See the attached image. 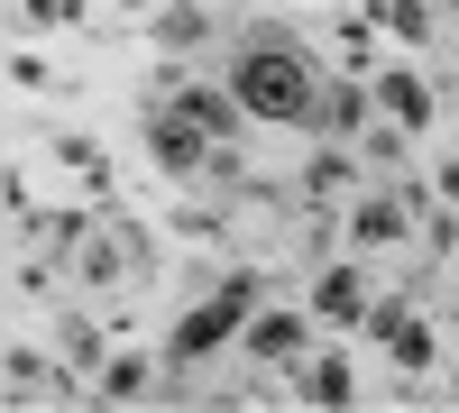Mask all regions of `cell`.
<instances>
[{
  "instance_id": "cb8c5ba5",
  "label": "cell",
  "mask_w": 459,
  "mask_h": 413,
  "mask_svg": "<svg viewBox=\"0 0 459 413\" xmlns=\"http://www.w3.org/2000/svg\"><path fill=\"white\" fill-rule=\"evenodd\" d=\"M441 267H450V276H459V248H450V257H441Z\"/></svg>"
},
{
  "instance_id": "ffe728a7",
  "label": "cell",
  "mask_w": 459,
  "mask_h": 413,
  "mask_svg": "<svg viewBox=\"0 0 459 413\" xmlns=\"http://www.w3.org/2000/svg\"><path fill=\"white\" fill-rule=\"evenodd\" d=\"M10 10H19L28 28H74V19H83V10H74V0H10Z\"/></svg>"
},
{
  "instance_id": "9c48e42d",
  "label": "cell",
  "mask_w": 459,
  "mask_h": 413,
  "mask_svg": "<svg viewBox=\"0 0 459 413\" xmlns=\"http://www.w3.org/2000/svg\"><path fill=\"white\" fill-rule=\"evenodd\" d=\"M368 294H377V285H368V257H359V248H350V257H331V267L313 276V322H359V313H368Z\"/></svg>"
},
{
  "instance_id": "6da1fadb",
  "label": "cell",
  "mask_w": 459,
  "mask_h": 413,
  "mask_svg": "<svg viewBox=\"0 0 459 413\" xmlns=\"http://www.w3.org/2000/svg\"><path fill=\"white\" fill-rule=\"evenodd\" d=\"M230 101L266 129H322V101H331V73L313 56V37L285 28V19H257L230 37V65H221Z\"/></svg>"
},
{
  "instance_id": "ac0fdd59",
  "label": "cell",
  "mask_w": 459,
  "mask_h": 413,
  "mask_svg": "<svg viewBox=\"0 0 459 413\" xmlns=\"http://www.w3.org/2000/svg\"><path fill=\"white\" fill-rule=\"evenodd\" d=\"M0 367H10V404H19V395H47V358H37V349L10 340V358H0Z\"/></svg>"
},
{
  "instance_id": "e0dca14e",
  "label": "cell",
  "mask_w": 459,
  "mask_h": 413,
  "mask_svg": "<svg viewBox=\"0 0 459 413\" xmlns=\"http://www.w3.org/2000/svg\"><path fill=\"white\" fill-rule=\"evenodd\" d=\"M377 28H395V37H413V47H432V28H441V10L432 0H386V10H368Z\"/></svg>"
},
{
  "instance_id": "7c38bea8",
  "label": "cell",
  "mask_w": 459,
  "mask_h": 413,
  "mask_svg": "<svg viewBox=\"0 0 459 413\" xmlns=\"http://www.w3.org/2000/svg\"><path fill=\"white\" fill-rule=\"evenodd\" d=\"M368 73H340V83H331V101H322V138H340V147H359L377 120H368Z\"/></svg>"
},
{
  "instance_id": "603a6c76",
  "label": "cell",
  "mask_w": 459,
  "mask_h": 413,
  "mask_svg": "<svg viewBox=\"0 0 459 413\" xmlns=\"http://www.w3.org/2000/svg\"><path fill=\"white\" fill-rule=\"evenodd\" d=\"M432 10H441V19H459V0H432Z\"/></svg>"
},
{
  "instance_id": "d4e9b609",
  "label": "cell",
  "mask_w": 459,
  "mask_h": 413,
  "mask_svg": "<svg viewBox=\"0 0 459 413\" xmlns=\"http://www.w3.org/2000/svg\"><path fill=\"white\" fill-rule=\"evenodd\" d=\"M359 10H386V0H359Z\"/></svg>"
},
{
  "instance_id": "277c9868",
  "label": "cell",
  "mask_w": 459,
  "mask_h": 413,
  "mask_svg": "<svg viewBox=\"0 0 459 413\" xmlns=\"http://www.w3.org/2000/svg\"><path fill=\"white\" fill-rule=\"evenodd\" d=\"M138 147H147V166H157L166 184H203V175L230 157L221 138H203V129L184 120V110H166V101H147V138H138Z\"/></svg>"
},
{
  "instance_id": "ba28073f",
  "label": "cell",
  "mask_w": 459,
  "mask_h": 413,
  "mask_svg": "<svg viewBox=\"0 0 459 413\" xmlns=\"http://www.w3.org/2000/svg\"><path fill=\"white\" fill-rule=\"evenodd\" d=\"M368 92H377V110H386L404 138H423V129H432V83H423L413 65H377V73H368Z\"/></svg>"
},
{
  "instance_id": "3957f363",
  "label": "cell",
  "mask_w": 459,
  "mask_h": 413,
  "mask_svg": "<svg viewBox=\"0 0 459 413\" xmlns=\"http://www.w3.org/2000/svg\"><path fill=\"white\" fill-rule=\"evenodd\" d=\"M257 304H266V276H257V267H230L203 304L166 331V367H203V358H221V349L257 322Z\"/></svg>"
},
{
  "instance_id": "8fae6325",
  "label": "cell",
  "mask_w": 459,
  "mask_h": 413,
  "mask_svg": "<svg viewBox=\"0 0 459 413\" xmlns=\"http://www.w3.org/2000/svg\"><path fill=\"white\" fill-rule=\"evenodd\" d=\"M294 395L303 404H359V367L340 358V349H313V358L294 367Z\"/></svg>"
},
{
  "instance_id": "52a82bcc",
  "label": "cell",
  "mask_w": 459,
  "mask_h": 413,
  "mask_svg": "<svg viewBox=\"0 0 459 413\" xmlns=\"http://www.w3.org/2000/svg\"><path fill=\"white\" fill-rule=\"evenodd\" d=\"M239 349H248L257 367H294L303 349H313V313H294V304H285V313H266V304H257V322L239 331Z\"/></svg>"
},
{
  "instance_id": "7a4b0ae2",
  "label": "cell",
  "mask_w": 459,
  "mask_h": 413,
  "mask_svg": "<svg viewBox=\"0 0 459 413\" xmlns=\"http://www.w3.org/2000/svg\"><path fill=\"white\" fill-rule=\"evenodd\" d=\"M37 239H47V257L65 267V285H83V294H120V285L147 276V239L120 211L110 220H92V211H37Z\"/></svg>"
},
{
  "instance_id": "44dd1931",
  "label": "cell",
  "mask_w": 459,
  "mask_h": 413,
  "mask_svg": "<svg viewBox=\"0 0 459 413\" xmlns=\"http://www.w3.org/2000/svg\"><path fill=\"white\" fill-rule=\"evenodd\" d=\"M56 157H65L74 175H92V184H101V147H83V138H56Z\"/></svg>"
},
{
  "instance_id": "5b68a950",
  "label": "cell",
  "mask_w": 459,
  "mask_h": 413,
  "mask_svg": "<svg viewBox=\"0 0 459 413\" xmlns=\"http://www.w3.org/2000/svg\"><path fill=\"white\" fill-rule=\"evenodd\" d=\"M340 239H350L359 257L404 248V239H413V202L395 194V175H386V184H359V194H350V211H340Z\"/></svg>"
},
{
  "instance_id": "4fadbf2b",
  "label": "cell",
  "mask_w": 459,
  "mask_h": 413,
  "mask_svg": "<svg viewBox=\"0 0 459 413\" xmlns=\"http://www.w3.org/2000/svg\"><path fill=\"white\" fill-rule=\"evenodd\" d=\"M166 377H175L166 358H138V349H129V358H110L101 377H92V395H101V404H138V395H157Z\"/></svg>"
},
{
  "instance_id": "8992f818",
  "label": "cell",
  "mask_w": 459,
  "mask_h": 413,
  "mask_svg": "<svg viewBox=\"0 0 459 413\" xmlns=\"http://www.w3.org/2000/svg\"><path fill=\"white\" fill-rule=\"evenodd\" d=\"M157 101L166 110H184V120H194L203 138H239V101H230V83H203V73H157Z\"/></svg>"
},
{
  "instance_id": "5bb4252c",
  "label": "cell",
  "mask_w": 459,
  "mask_h": 413,
  "mask_svg": "<svg viewBox=\"0 0 459 413\" xmlns=\"http://www.w3.org/2000/svg\"><path fill=\"white\" fill-rule=\"evenodd\" d=\"M386 349H395V367H404V377H432V367H441V331L423 322V304L404 313V331H395Z\"/></svg>"
},
{
  "instance_id": "2e32d148",
  "label": "cell",
  "mask_w": 459,
  "mask_h": 413,
  "mask_svg": "<svg viewBox=\"0 0 459 413\" xmlns=\"http://www.w3.org/2000/svg\"><path fill=\"white\" fill-rule=\"evenodd\" d=\"M65 367H74V377H83V386H92V377H101V367H110V349H101V331H92L83 313H74V322H65Z\"/></svg>"
},
{
  "instance_id": "30bf717a",
  "label": "cell",
  "mask_w": 459,
  "mask_h": 413,
  "mask_svg": "<svg viewBox=\"0 0 459 413\" xmlns=\"http://www.w3.org/2000/svg\"><path fill=\"white\" fill-rule=\"evenodd\" d=\"M359 166H368V157H359V147H340V138H331V147H322V157H313V166H303V184H294V194H303V202H313V211H331L340 194H359Z\"/></svg>"
},
{
  "instance_id": "d6986e66",
  "label": "cell",
  "mask_w": 459,
  "mask_h": 413,
  "mask_svg": "<svg viewBox=\"0 0 459 413\" xmlns=\"http://www.w3.org/2000/svg\"><path fill=\"white\" fill-rule=\"evenodd\" d=\"M10 83H19V92H56L65 73H56L47 56H28V47H10Z\"/></svg>"
},
{
  "instance_id": "7402d4cb",
  "label": "cell",
  "mask_w": 459,
  "mask_h": 413,
  "mask_svg": "<svg viewBox=\"0 0 459 413\" xmlns=\"http://www.w3.org/2000/svg\"><path fill=\"white\" fill-rule=\"evenodd\" d=\"M441 202H459V157H450V166H441Z\"/></svg>"
},
{
  "instance_id": "9a60e30c",
  "label": "cell",
  "mask_w": 459,
  "mask_h": 413,
  "mask_svg": "<svg viewBox=\"0 0 459 413\" xmlns=\"http://www.w3.org/2000/svg\"><path fill=\"white\" fill-rule=\"evenodd\" d=\"M147 28H157V47H203V28H212V10H203V0H166V10L147 19Z\"/></svg>"
}]
</instances>
